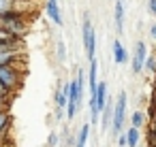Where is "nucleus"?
Returning a JSON list of instances; mask_svg holds the SVG:
<instances>
[{
  "mask_svg": "<svg viewBox=\"0 0 156 147\" xmlns=\"http://www.w3.org/2000/svg\"><path fill=\"white\" fill-rule=\"evenodd\" d=\"M150 39H152V41H156V24L150 28Z\"/></svg>",
  "mask_w": 156,
  "mask_h": 147,
  "instance_id": "23",
  "label": "nucleus"
},
{
  "mask_svg": "<svg viewBox=\"0 0 156 147\" xmlns=\"http://www.w3.org/2000/svg\"><path fill=\"white\" fill-rule=\"evenodd\" d=\"M111 56H113V62L118 66H122V64H126L130 60V56H128V51H126V47L122 45L120 39H113L111 41Z\"/></svg>",
  "mask_w": 156,
  "mask_h": 147,
  "instance_id": "7",
  "label": "nucleus"
},
{
  "mask_svg": "<svg viewBox=\"0 0 156 147\" xmlns=\"http://www.w3.org/2000/svg\"><path fill=\"white\" fill-rule=\"evenodd\" d=\"M66 98H69V81H66L62 87L56 90V94H54V102H56V107H58V109H66Z\"/></svg>",
  "mask_w": 156,
  "mask_h": 147,
  "instance_id": "14",
  "label": "nucleus"
},
{
  "mask_svg": "<svg viewBox=\"0 0 156 147\" xmlns=\"http://www.w3.org/2000/svg\"><path fill=\"white\" fill-rule=\"evenodd\" d=\"M143 73H150V75H156V53H147L145 58V64H143Z\"/></svg>",
  "mask_w": 156,
  "mask_h": 147,
  "instance_id": "16",
  "label": "nucleus"
},
{
  "mask_svg": "<svg viewBox=\"0 0 156 147\" xmlns=\"http://www.w3.org/2000/svg\"><path fill=\"white\" fill-rule=\"evenodd\" d=\"M2 107H5V102H2V100H0V109H2Z\"/></svg>",
  "mask_w": 156,
  "mask_h": 147,
  "instance_id": "25",
  "label": "nucleus"
},
{
  "mask_svg": "<svg viewBox=\"0 0 156 147\" xmlns=\"http://www.w3.org/2000/svg\"><path fill=\"white\" fill-rule=\"evenodd\" d=\"M113 24H115V34H124V0H115L113 7Z\"/></svg>",
  "mask_w": 156,
  "mask_h": 147,
  "instance_id": "9",
  "label": "nucleus"
},
{
  "mask_svg": "<svg viewBox=\"0 0 156 147\" xmlns=\"http://www.w3.org/2000/svg\"><path fill=\"white\" fill-rule=\"evenodd\" d=\"M118 145H120V147H126V136H124V132L118 134Z\"/></svg>",
  "mask_w": 156,
  "mask_h": 147,
  "instance_id": "22",
  "label": "nucleus"
},
{
  "mask_svg": "<svg viewBox=\"0 0 156 147\" xmlns=\"http://www.w3.org/2000/svg\"><path fill=\"white\" fill-rule=\"evenodd\" d=\"M126 107H128V100H126V90H122L113 102V115H111V134L118 136L120 132H124V124H126Z\"/></svg>",
  "mask_w": 156,
  "mask_h": 147,
  "instance_id": "3",
  "label": "nucleus"
},
{
  "mask_svg": "<svg viewBox=\"0 0 156 147\" xmlns=\"http://www.w3.org/2000/svg\"><path fill=\"white\" fill-rule=\"evenodd\" d=\"M154 92H156V79H154Z\"/></svg>",
  "mask_w": 156,
  "mask_h": 147,
  "instance_id": "26",
  "label": "nucleus"
},
{
  "mask_svg": "<svg viewBox=\"0 0 156 147\" xmlns=\"http://www.w3.org/2000/svg\"><path fill=\"white\" fill-rule=\"evenodd\" d=\"M145 121H147V119H145V113H143V111H135V113L130 115V126L137 128V130H141V128L145 126Z\"/></svg>",
  "mask_w": 156,
  "mask_h": 147,
  "instance_id": "15",
  "label": "nucleus"
},
{
  "mask_svg": "<svg viewBox=\"0 0 156 147\" xmlns=\"http://www.w3.org/2000/svg\"><path fill=\"white\" fill-rule=\"evenodd\" d=\"M17 64V62H15ZM15 64H7V66H0V83L5 85V90L9 94L17 92L22 85V73L15 68Z\"/></svg>",
  "mask_w": 156,
  "mask_h": 147,
  "instance_id": "5",
  "label": "nucleus"
},
{
  "mask_svg": "<svg viewBox=\"0 0 156 147\" xmlns=\"http://www.w3.org/2000/svg\"><path fill=\"white\" fill-rule=\"evenodd\" d=\"M86 83L90 87V96L96 94V83H98V62L96 58L90 60V68H88V75H86Z\"/></svg>",
  "mask_w": 156,
  "mask_h": 147,
  "instance_id": "10",
  "label": "nucleus"
},
{
  "mask_svg": "<svg viewBox=\"0 0 156 147\" xmlns=\"http://www.w3.org/2000/svg\"><path fill=\"white\" fill-rule=\"evenodd\" d=\"M15 7H17V0H0V15L15 11Z\"/></svg>",
  "mask_w": 156,
  "mask_h": 147,
  "instance_id": "18",
  "label": "nucleus"
},
{
  "mask_svg": "<svg viewBox=\"0 0 156 147\" xmlns=\"http://www.w3.org/2000/svg\"><path fill=\"white\" fill-rule=\"evenodd\" d=\"M88 138H90V124L86 121V124H81V128H79L77 132H75V138H73V147H86Z\"/></svg>",
  "mask_w": 156,
  "mask_h": 147,
  "instance_id": "11",
  "label": "nucleus"
},
{
  "mask_svg": "<svg viewBox=\"0 0 156 147\" xmlns=\"http://www.w3.org/2000/svg\"><path fill=\"white\" fill-rule=\"evenodd\" d=\"M86 94V73L83 68H77V75L73 81H69V98H66V121H73L79 113V107L83 102Z\"/></svg>",
  "mask_w": 156,
  "mask_h": 147,
  "instance_id": "1",
  "label": "nucleus"
},
{
  "mask_svg": "<svg viewBox=\"0 0 156 147\" xmlns=\"http://www.w3.org/2000/svg\"><path fill=\"white\" fill-rule=\"evenodd\" d=\"M152 121H156V107H154V115H152Z\"/></svg>",
  "mask_w": 156,
  "mask_h": 147,
  "instance_id": "24",
  "label": "nucleus"
},
{
  "mask_svg": "<svg viewBox=\"0 0 156 147\" xmlns=\"http://www.w3.org/2000/svg\"><path fill=\"white\" fill-rule=\"evenodd\" d=\"M150 147H156V145H150Z\"/></svg>",
  "mask_w": 156,
  "mask_h": 147,
  "instance_id": "27",
  "label": "nucleus"
},
{
  "mask_svg": "<svg viewBox=\"0 0 156 147\" xmlns=\"http://www.w3.org/2000/svg\"><path fill=\"white\" fill-rule=\"evenodd\" d=\"M26 28H28L26 19L20 11H9L5 15H0V30L9 36H13V39H17V41L26 34Z\"/></svg>",
  "mask_w": 156,
  "mask_h": 147,
  "instance_id": "2",
  "label": "nucleus"
},
{
  "mask_svg": "<svg viewBox=\"0 0 156 147\" xmlns=\"http://www.w3.org/2000/svg\"><path fill=\"white\" fill-rule=\"evenodd\" d=\"M56 56H58V62L60 64L66 62V45H64L62 39H58V43H56Z\"/></svg>",
  "mask_w": 156,
  "mask_h": 147,
  "instance_id": "17",
  "label": "nucleus"
},
{
  "mask_svg": "<svg viewBox=\"0 0 156 147\" xmlns=\"http://www.w3.org/2000/svg\"><path fill=\"white\" fill-rule=\"evenodd\" d=\"M22 58L20 49H7V51H0V66H7V64H15Z\"/></svg>",
  "mask_w": 156,
  "mask_h": 147,
  "instance_id": "13",
  "label": "nucleus"
},
{
  "mask_svg": "<svg viewBox=\"0 0 156 147\" xmlns=\"http://www.w3.org/2000/svg\"><path fill=\"white\" fill-rule=\"evenodd\" d=\"M45 13H47V17H49L58 28H62V26H64V19H62V11H60L58 0H47V5H45Z\"/></svg>",
  "mask_w": 156,
  "mask_h": 147,
  "instance_id": "8",
  "label": "nucleus"
},
{
  "mask_svg": "<svg viewBox=\"0 0 156 147\" xmlns=\"http://www.w3.org/2000/svg\"><path fill=\"white\" fill-rule=\"evenodd\" d=\"M124 136H126V147H139V143H141V130L128 126L124 130Z\"/></svg>",
  "mask_w": 156,
  "mask_h": 147,
  "instance_id": "12",
  "label": "nucleus"
},
{
  "mask_svg": "<svg viewBox=\"0 0 156 147\" xmlns=\"http://www.w3.org/2000/svg\"><path fill=\"white\" fill-rule=\"evenodd\" d=\"M58 132H49V136H47V147H56L58 145Z\"/></svg>",
  "mask_w": 156,
  "mask_h": 147,
  "instance_id": "20",
  "label": "nucleus"
},
{
  "mask_svg": "<svg viewBox=\"0 0 156 147\" xmlns=\"http://www.w3.org/2000/svg\"><path fill=\"white\" fill-rule=\"evenodd\" d=\"M9 124H11V115H9L5 109H0V134L9 128Z\"/></svg>",
  "mask_w": 156,
  "mask_h": 147,
  "instance_id": "19",
  "label": "nucleus"
},
{
  "mask_svg": "<svg viewBox=\"0 0 156 147\" xmlns=\"http://www.w3.org/2000/svg\"><path fill=\"white\" fill-rule=\"evenodd\" d=\"M81 41H83V51H86L88 62L94 60L96 58V30L88 15H83V22H81Z\"/></svg>",
  "mask_w": 156,
  "mask_h": 147,
  "instance_id": "4",
  "label": "nucleus"
},
{
  "mask_svg": "<svg viewBox=\"0 0 156 147\" xmlns=\"http://www.w3.org/2000/svg\"><path fill=\"white\" fill-rule=\"evenodd\" d=\"M145 58H147V45H145L143 41H137V43H135L133 58H130V70H133V75H141V73H143Z\"/></svg>",
  "mask_w": 156,
  "mask_h": 147,
  "instance_id": "6",
  "label": "nucleus"
},
{
  "mask_svg": "<svg viewBox=\"0 0 156 147\" xmlns=\"http://www.w3.org/2000/svg\"><path fill=\"white\" fill-rule=\"evenodd\" d=\"M147 13L156 17V0H147Z\"/></svg>",
  "mask_w": 156,
  "mask_h": 147,
  "instance_id": "21",
  "label": "nucleus"
}]
</instances>
